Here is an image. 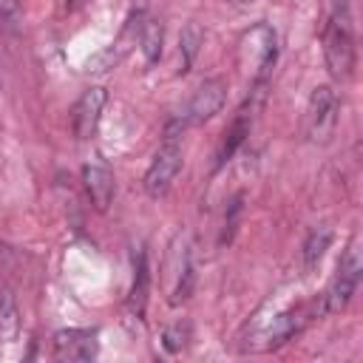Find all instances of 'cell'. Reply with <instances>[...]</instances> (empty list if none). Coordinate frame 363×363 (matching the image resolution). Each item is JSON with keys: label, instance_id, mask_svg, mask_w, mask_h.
<instances>
[{"label": "cell", "instance_id": "1", "mask_svg": "<svg viewBox=\"0 0 363 363\" xmlns=\"http://www.w3.org/2000/svg\"><path fill=\"white\" fill-rule=\"evenodd\" d=\"M323 60L335 79L346 82L354 74V31L346 9H337L323 31Z\"/></svg>", "mask_w": 363, "mask_h": 363}, {"label": "cell", "instance_id": "2", "mask_svg": "<svg viewBox=\"0 0 363 363\" xmlns=\"http://www.w3.org/2000/svg\"><path fill=\"white\" fill-rule=\"evenodd\" d=\"M179 170H182V142H179V136H167L164 133V142L156 150V156H153V162H150V167L145 173L147 196H153V199L164 196L170 190L173 179L179 176Z\"/></svg>", "mask_w": 363, "mask_h": 363}, {"label": "cell", "instance_id": "3", "mask_svg": "<svg viewBox=\"0 0 363 363\" xmlns=\"http://www.w3.org/2000/svg\"><path fill=\"white\" fill-rule=\"evenodd\" d=\"M337 96L329 85H318L306 105V136L312 142H329L337 125Z\"/></svg>", "mask_w": 363, "mask_h": 363}, {"label": "cell", "instance_id": "4", "mask_svg": "<svg viewBox=\"0 0 363 363\" xmlns=\"http://www.w3.org/2000/svg\"><path fill=\"white\" fill-rule=\"evenodd\" d=\"M360 272H363L360 250H357V244H349V250L343 252V258L337 264V272L332 278V286L326 292V312L346 309V303L352 301V295H354V289L360 284Z\"/></svg>", "mask_w": 363, "mask_h": 363}, {"label": "cell", "instance_id": "5", "mask_svg": "<svg viewBox=\"0 0 363 363\" xmlns=\"http://www.w3.org/2000/svg\"><path fill=\"white\" fill-rule=\"evenodd\" d=\"M224 99H227V85H224V79H207V82H201V85L196 88V94L190 96V102H187V108H184V113H182L179 119L184 122V128H187V125H201V122L213 119V116L221 111Z\"/></svg>", "mask_w": 363, "mask_h": 363}, {"label": "cell", "instance_id": "6", "mask_svg": "<svg viewBox=\"0 0 363 363\" xmlns=\"http://www.w3.org/2000/svg\"><path fill=\"white\" fill-rule=\"evenodd\" d=\"M105 102H108V91L102 85H91L79 94V99L74 105V113H71V128H74L77 139H91L96 133Z\"/></svg>", "mask_w": 363, "mask_h": 363}, {"label": "cell", "instance_id": "7", "mask_svg": "<svg viewBox=\"0 0 363 363\" xmlns=\"http://www.w3.org/2000/svg\"><path fill=\"white\" fill-rule=\"evenodd\" d=\"M244 51H250V60H252V79L255 85H264L272 65H275V34L272 28L267 26H255L250 34H244Z\"/></svg>", "mask_w": 363, "mask_h": 363}, {"label": "cell", "instance_id": "8", "mask_svg": "<svg viewBox=\"0 0 363 363\" xmlns=\"http://www.w3.org/2000/svg\"><path fill=\"white\" fill-rule=\"evenodd\" d=\"M54 354L60 360H91L96 354V332L62 329L54 335Z\"/></svg>", "mask_w": 363, "mask_h": 363}, {"label": "cell", "instance_id": "9", "mask_svg": "<svg viewBox=\"0 0 363 363\" xmlns=\"http://www.w3.org/2000/svg\"><path fill=\"white\" fill-rule=\"evenodd\" d=\"M82 182H85V190L94 201L96 210H108V204L113 201V173L105 167V164H85L82 170Z\"/></svg>", "mask_w": 363, "mask_h": 363}, {"label": "cell", "instance_id": "10", "mask_svg": "<svg viewBox=\"0 0 363 363\" xmlns=\"http://www.w3.org/2000/svg\"><path fill=\"white\" fill-rule=\"evenodd\" d=\"M173 286H170V303H182L187 295H190V289H193V264H190V252H187V247L182 244V250H179V244L173 247Z\"/></svg>", "mask_w": 363, "mask_h": 363}, {"label": "cell", "instance_id": "11", "mask_svg": "<svg viewBox=\"0 0 363 363\" xmlns=\"http://www.w3.org/2000/svg\"><path fill=\"white\" fill-rule=\"evenodd\" d=\"M17 332H20V312H17L14 295L9 289H3V295H0V343L14 340Z\"/></svg>", "mask_w": 363, "mask_h": 363}, {"label": "cell", "instance_id": "12", "mask_svg": "<svg viewBox=\"0 0 363 363\" xmlns=\"http://www.w3.org/2000/svg\"><path fill=\"white\" fill-rule=\"evenodd\" d=\"M162 40H164V28L159 20H147L139 31V43H142V54H145V62L153 65L159 57H162Z\"/></svg>", "mask_w": 363, "mask_h": 363}, {"label": "cell", "instance_id": "13", "mask_svg": "<svg viewBox=\"0 0 363 363\" xmlns=\"http://www.w3.org/2000/svg\"><path fill=\"white\" fill-rule=\"evenodd\" d=\"M250 133V113L247 111H241L238 116H235V122H233V128L224 133V142H221V150H218V164H224L233 153H235V147L244 142V136Z\"/></svg>", "mask_w": 363, "mask_h": 363}, {"label": "cell", "instance_id": "14", "mask_svg": "<svg viewBox=\"0 0 363 363\" xmlns=\"http://www.w3.org/2000/svg\"><path fill=\"white\" fill-rule=\"evenodd\" d=\"M201 43H204V31H201V28H199L196 23H187V26H184V31H182V37H179L182 71H187V68L193 65V60H196V54H199Z\"/></svg>", "mask_w": 363, "mask_h": 363}, {"label": "cell", "instance_id": "15", "mask_svg": "<svg viewBox=\"0 0 363 363\" xmlns=\"http://www.w3.org/2000/svg\"><path fill=\"white\" fill-rule=\"evenodd\" d=\"M329 241H332V230H329V227H318V230L309 233V238H306V244H303V264H306V269H312V267L323 258Z\"/></svg>", "mask_w": 363, "mask_h": 363}, {"label": "cell", "instance_id": "16", "mask_svg": "<svg viewBox=\"0 0 363 363\" xmlns=\"http://www.w3.org/2000/svg\"><path fill=\"white\" fill-rule=\"evenodd\" d=\"M145 301H147V264H145V252H139L136 275H133V286H130V312H136V318L145 312Z\"/></svg>", "mask_w": 363, "mask_h": 363}, {"label": "cell", "instance_id": "17", "mask_svg": "<svg viewBox=\"0 0 363 363\" xmlns=\"http://www.w3.org/2000/svg\"><path fill=\"white\" fill-rule=\"evenodd\" d=\"M0 20H3L9 28H17V26L23 23L20 0H0Z\"/></svg>", "mask_w": 363, "mask_h": 363}, {"label": "cell", "instance_id": "18", "mask_svg": "<svg viewBox=\"0 0 363 363\" xmlns=\"http://www.w3.org/2000/svg\"><path fill=\"white\" fill-rule=\"evenodd\" d=\"M184 337H187V329L173 326V329H167V332H164V346H167L170 352H176V349H182V346H184Z\"/></svg>", "mask_w": 363, "mask_h": 363}, {"label": "cell", "instance_id": "19", "mask_svg": "<svg viewBox=\"0 0 363 363\" xmlns=\"http://www.w3.org/2000/svg\"><path fill=\"white\" fill-rule=\"evenodd\" d=\"M227 3H233V6H247V3H252V0H227Z\"/></svg>", "mask_w": 363, "mask_h": 363}]
</instances>
